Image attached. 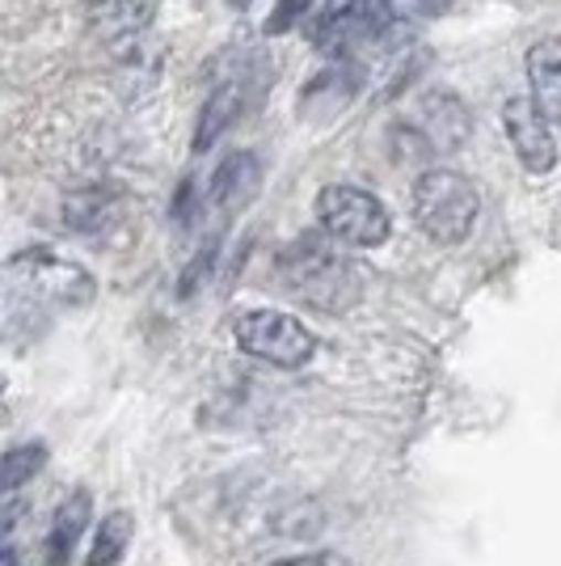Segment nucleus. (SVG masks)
<instances>
[{
  "mask_svg": "<svg viewBox=\"0 0 561 566\" xmlns=\"http://www.w3.org/2000/svg\"><path fill=\"white\" fill-rule=\"evenodd\" d=\"M338 245L342 241H334L321 229V233L296 237L279 254L283 287L321 313H347L359 301V271Z\"/></svg>",
  "mask_w": 561,
  "mask_h": 566,
  "instance_id": "f257e3e1",
  "label": "nucleus"
},
{
  "mask_svg": "<svg viewBox=\"0 0 561 566\" xmlns=\"http://www.w3.org/2000/svg\"><path fill=\"white\" fill-rule=\"evenodd\" d=\"M410 199L419 229L435 245H461L481 216V195L456 169H422Z\"/></svg>",
  "mask_w": 561,
  "mask_h": 566,
  "instance_id": "f03ea898",
  "label": "nucleus"
},
{
  "mask_svg": "<svg viewBox=\"0 0 561 566\" xmlns=\"http://www.w3.org/2000/svg\"><path fill=\"white\" fill-rule=\"evenodd\" d=\"M9 280L25 301L51 308H81L94 301V275L72 259H60L51 250H22L9 259Z\"/></svg>",
  "mask_w": 561,
  "mask_h": 566,
  "instance_id": "7ed1b4c3",
  "label": "nucleus"
},
{
  "mask_svg": "<svg viewBox=\"0 0 561 566\" xmlns=\"http://www.w3.org/2000/svg\"><path fill=\"white\" fill-rule=\"evenodd\" d=\"M233 338L245 355L275 368H305L317 355V334L279 308H245L233 317Z\"/></svg>",
  "mask_w": 561,
  "mask_h": 566,
  "instance_id": "20e7f679",
  "label": "nucleus"
},
{
  "mask_svg": "<svg viewBox=\"0 0 561 566\" xmlns=\"http://www.w3.org/2000/svg\"><path fill=\"white\" fill-rule=\"evenodd\" d=\"M317 220L334 241H342L351 250H375L393 233L389 208L375 199L372 190L347 187V182H334L317 195Z\"/></svg>",
  "mask_w": 561,
  "mask_h": 566,
  "instance_id": "39448f33",
  "label": "nucleus"
},
{
  "mask_svg": "<svg viewBox=\"0 0 561 566\" xmlns=\"http://www.w3.org/2000/svg\"><path fill=\"white\" fill-rule=\"evenodd\" d=\"M502 132L511 140L519 166L528 174H549L558 166V140L549 132V118L532 97H507L502 106Z\"/></svg>",
  "mask_w": 561,
  "mask_h": 566,
  "instance_id": "423d86ee",
  "label": "nucleus"
},
{
  "mask_svg": "<svg viewBox=\"0 0 561 566\" xmlns=\"http://www.w3.org/2000/svg\"><path fill=\"white\" fill-rule=\"evenodd\" d=\"M422 123V144L431 153H456L468 136V111L461 106V97L452 94H431L419 111Z\"/></svg>",
  "mask_w": 561,
  "mask_h": 566,
  "instance_id": "0eeeda50",
  "label": "nucleus"
},
{
  "mask_svg": "<svg viewBox=\"0 0 561 566\" xmlns=\"http://www.w3.org/2000/svg\"><path fill=\"white\" fill-rule=\"evenodd\" d=\"M528 85L549 123H561V39H540L528 48Z\"/></svg>",
  "mask_w": 561,
  "mask_h": 566,
  "instance_id": "6e6552de",
  "label": "nucleus"
},
{
  "mask_svg": "<svg viewBox=\"0 0 561 566\" xmlns=\"http://www.w3.org/2000/svg\"><path fill=\"white\" fill-rule=\"evenodd\" d=\"M257 187H262L257 157L254 153H233L224 166L215 169V178H211V203L220 212H241L257 195Z\"/></svg>",
  "mask_w": 561,
  "mask_h": 566,
  "instance_id": "1a4fd4ad",
  "label": "nucleus"
},
{
  "mask_svg": "<svg viewBox=\"0 0 561 566\" xmlns=\"http://www.w3.org/2000/svg\"><path fill=\"white\" fill-rule=\"evenodd\" d=\"M89 520H94V499H89V491H72V495L55 507V516H51L47 563H55V566L68 563V554L76 549L81 533L89 528Z\"/></svg>",
  "mask_w": 561,
  "mask_h": 566,
  "instance_id": "9d476101",
  "label": "nucleus"
},
{
  "mask_svg": "<svg viewBox=\"0 0 561 566\" xmlns=\"http://www.w3.org/2000/svg\"><path fill=\"white\" fill-rule=\"evenodd\" d=\"M118 216V203L110 190L102 187H85V190H72L64 199V224L72 233H102L110 229Z\"/></svg>",
  "mask_w": 561,
  "mask_h": 566,
  "instance_id": "9b49d317",
  "label": "nucleus"
},
{
  "mask_svg": "<svg viewBox=\"0 0 561 566\" xmlns=\"http://www.w3.org/2000/svg\"><path fill=\"white\" fill-rule=\"evenodd\" d=\"M241 85L236 81H224V85H215L203 102V115H199V127H194V153H208L211 144L220 140L224 132H229V123L241 115Z\"/></svg>",
  "mask_w": 561,
  "mask_h": 566,
  "instance_id": "f8f14e48",
  "label": "nucleus"
},
{
  "mask_svg": "<svg viewBox=\"0 0 561 566\" xmlns=\"http://www.w3.org/2000/svg\"><path fill=\"white\" fill-rule=\"evenodd\" d=\"M127 542H131V516L127 512H110V516L97 524L89 566H115L127 554Z\"/></svg>",
  "mask_w": 561,
  "mask_h": 566,
  "instance_id": "ddd939ff",
  "label": "nucleus"
},
{
  "mask_svg": "<svg viewBox=\"0 0 561 566\" xmlns=\"http://www.w3.org/2000/svg\"><path fill=\"white\" fill-rule=\"evenodd\" d=\"M47 465V444L43 440H30V444H18V449L4 452V491L18 495L34 473Z\"/></svg>",
  "mask_w": 561,
  "mask_h": 566,
  "instance_id": "4468645a",
  "label": "nucleus"
},
{
  "mask_svg": "<svg viewBox=\"0 0 561 566\" xmlns=\"http://www.w3.org/2000/svg\"><path fill=\"white\" fill-rule=\"evenodd\" d=\"M271 528L283 533V537H313V533H321V528H326V512L305 499V503H292V507L275 512Z\"/></svg>",
  "mask_w": 561,
  "mask_h": 566,
  "instance_id": "2eb2a0df",
  "label": "nucleus"
},
{
  "mask_svg": "<svg viewBox=\"0 0 561 566\" xmlns=\"http://www.w3.org/2000/svg\"><path fill=\"white\" fill-rule=\"evenodd\" d=\"M157 9H161V0H115V18L127 34L148 30L152 18H157Z\"/></svg>",
  "mask_w": 561,
  "mask_h": 566,
  "instance_id": "dca6fc26",
  "label": "nucleus"
},
{
  "mask_svg": "<svg viewBox=\"0 0 561 566\" xmlns=\"http://www.w3.org/2000/svg\"><path fill=\"white\" fill-rule=\"evenodd\" d=\"M308 9H313V0H279V9L266 18V34H283L296 22H305Z\"/></svg>",
  "mask_w": 561,
  "mask_h": 566,
  "instance_id": "f3484780",
  "label": "nucleus"
},
{
  "mask_svg": "<svg viewBox=\"0 0 561 566\" xmlns=\"http://www.w3.org/2000/svg\"><path fill=\"white\" fill-rule=\"evenodd\" d=\"M271 566H351L342 554H329V549H317V554H292V558H279Z\"/></svg>",
  "mask_w": 561,
  "mask_h": 566,
  "instance_id": "a211bd4d",
  "label": "nucleus"
},
{
  "mask_svg": "<svg viewBox=\"0 0 561 566\" xmlns=\"http://www.w3.org/2000/svg\"><path fill=\"white\" fill-rule=\"evenodd\" d=\"M4 566H22V549H18L13 542L4 545Z\"/></svg>",
  "mask_w": 561,
  "mask_h": 566,
  "instance_id": "6ab92c4d",
  "label": "nucleus"
},
{
  "mask_svg": "<svg viewBox=\"0 0 561 566\" xmlns=\"http://www.w3.org/2000/svg\"><path fill=\"white\" fill-rule=\"evenodd\" d=\"M229 4H233V9H250V4H254V0H229Z\"/></svg>",
  "mask_w": 561,
  "mask_h": 566,
  "instance_id": "aec40b11",
  "label": "nucleus"
},
{
  "mask_svg": "<svg viewBox=\"0 0 561 566\" xmlns=\"http://www.w3.org/2000/svg\"><path fill=\"white\" fill-rule=\"evenodd\" d=\"M47 566H55V563H47Z\"/></svg>",
  "mask_w": 561,
  "mask_h": 566,
  "instance_id": "412c9836",
  "label": "nucleus"
}]
</instances>
